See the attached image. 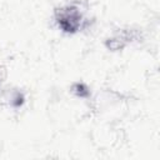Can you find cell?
Here are the masks:
<instances>
[{
	"label": "cell",
	"instance_id": "cell-1",
	"mask_svg": "<svg viewBox=\"0 0 160 160\" xmlns=\"http://www.w3.org/2000/svg\"><path fill=\"white\" fill-rule=\"evenodd\" d=\"M59 24L65 31H75L79 26V14L75 9H68L65 11H61Z\"/></svg>",
	"mask_w": 160,
	"mask_h": 160
}]
</instances>
